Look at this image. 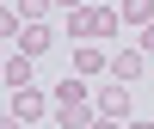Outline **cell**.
I'll return each mask as SVG.
<instances>
[{
    "mask_svg": "<svg viewBox=\"0 0 154 129\" xmlns=\"http://www.w3.org/2000/svg\"><path fill=\"white\" fill-rule=\"evenodd\" d=\"M117 25H123L117 6H80V12H68V31L80 43H105V37H117Z\"/></svg>",
    "mask_w": 154,
    "mask_h": 129,
    "instance_id": "1",
    "label": "cell"
},
{
    "mask_svg": "<svg viewBox=\"0 0 154 129\" xmlns=\"http://www.w3.org/2000/svg\"><path fill=\"white\" fill-rule=\"evenodd\" d=\"M49 105H56V98H43V92H37V86H25V92H12V111H6V117H19L25 129H31V123L43 117Z\"/></svg>",
    "mask_w": 154,
    "mask_h": 129,
    "instance_id": "2",
    "label": "cell"
},
{
    "mask_svg": "<svg viewBox=\"0 0 154 129\" xmlns=\"http://www.w3.org/2000/svg\"><path fill=\"white\" fill-rule=\"evenodd\" d=\"M93 105H99V117H117V123H130V86H123V80H111L105 92L93 98Z\"/></svg>",
    "mask_w": 154,
    "mask_h": 129,
    "instance_id": "3",
    "label": "cell"
},
{
    "mask_svg": "<svg viewBox=\"0 0 154 129\" xmlns=\"http://www.w3.org/2000/svg\"><path fill=\"white\" fill-rule=\"evenodd\" d=\"M142 68H148V49H117V56H111V80H142Z\"/></svg>",
    "mask_w": 154,
    "mask_h": 129,
    "instance_id": "4",
    "label": "cell"
},
{
    "mask_svg": "<svg viewBox=\"0 0 154 129\" xmlns=\"http://www.w3.org/2000/svg\"><path fill=\"white\" fill-rule=\"evenodd\" d=\"M99 105H56V129H93Z\"/></svg>",
    "mask_w": 154,
    "mask_h": 129,
    "instance_id": "5",
    "label": "cell"
},
{
    "mask_svg": "<svg viewBox=\"0 0 154 129\" xmlns=\"http://www.w3.org/2000/svg\"><path fill=\"white\" fill-rule=\"evenodd\" d=\"M74 74H111V56L99 43H80V49H74Z\"/></svg>",
    "mask_w": 154,
    "mask_h": 129,
    "instance_id": "6",
    "label": "cell"
},
{
    "mask_svg": "<svg viewBox=\"0 0 154 129\" xmlns=\"http://www.w3.org/2000/svg\"><path fill=\"white\" fill-rule=\"evenodd\" d=\"M49 43H56V31H49V25H25V37H19V56H43Z\"/></svg>",
    "mask_w": 154,
    "mask_h": 129,
    "instance_id": "7",
    "label": "cell"
},
{
    "mask_svg": "<svg viewBox=\"0 0 154 129\" xmlns=\"http://www.w3.org/2000/svg\"><path fill=\"white\" fill-rule=\"evenodd\" d=\"M31 80H37V74H31V56H19V49H12V56H6V86H12V92H25Z\"/></svg>",
    "mask_w": 154,
    "mask_h": 129,
    "instance_id": "8",
    "label": "cell"
},
{
    "mask_svg": "<svg viewBox=\"0 0 154 129\" xmlns=\"http://www.w3.org/2000/svg\"><path fill=\"white\" fill-rule=\"evenodd\" d=\"M49 98H56V105H86V80H74V74H68V80H56V92H49Z\"/></svg>",
    "mask_w": 154,
    "mask_h": 129,
    "instance_id": "9",
    "label": "cell"
},
{
    "mask_svg": "<svg viewBox=\"0 0 154 129\" xmlns=\"http://www.w3.org/2000/svg\"><path fill=\"white\" fill-rule=\"evenodd\" d=\"M123 25H154V0H123Z\"/></svg>",
    "mask_w": 154,
    "mask_h": 129,
    "instance_id": "10",
    "label": "cell"
},
{
    "mask_svg": "<svg viewBox=\"0 0 154 129\" xmlns=\"http://www.w3.org/2000/svg\"><path fill=\"white\" fill-rule=\"evenodd\" d=\"M12 6H19V12H25V25H43V12H49V6H56V0H12Z\"/></svg>",
    "mask_w": 154,
    "mask_h": 129,
    "instance_id": "11",
    "label": "cell"
},
{
    "mask_svg": "<svg viewBox=\"0 0 154 129\" xmlns=\"http://www.w3.org/2000/svg\"><path fill=\"white\" fill-rule=\"evenodd\" d=\"M142 49H148V56H154V25H148V31H142Z\"/></svg>",
    "mask_w": 154,
    "mask_h": 129,
    "instance_id": "12",
    "label": "cell"
},
{
    "mask_svg": "<svg viewBox=\"0 0 154 129\" xmlns=\"http://www.w3.org/2000/svg\"><path fill=\"white\" fill-rule=\"evenodd\" d=\"M93 129H123V123H117V117H99V123H93Z\"/></svg>",
    "mask_w": 154,
    "mask_h": 129,
    "instance_id": "13",
    "label": "cell"
},
{
    "mask_svg": "<svg viewBox=\"0 0 154 129\" xmlns=\"http://www.w3.org/2000/svg\"><path fill=\"white\" fill-rule=\"evenodd\" d=\"M123 129H154V123H148V117H130V123H123Z\"/></svg>",
    "mask_w": 154,
    "mask_h": 129,
    "instance_id": "14",
    "label": "cell"
},
{
    "mask_svg": "<svg viewBox=\"0 0 154 129\" xmlns=\"http://www.w3.org/2000/svg\"><path fill=\"white\" fill-rule=\"evenodd\" d=\"M56 6H68V12H80V6H86V0H56Z\"/></svg>",
    "mask_w": 154,
    "mask_h": 129,
    "instance_id": "15",
    "label": "cell"
}]
</instances>
